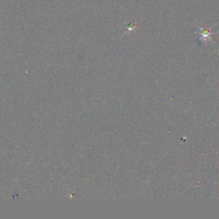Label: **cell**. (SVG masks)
<instances>
[{
	"label": "cell",
	"instance_id": "cell-1",
	"mask_svg": "<svg viewBox=\"0 0 219 219\" xmlns=\"http://www.w3.org/2000/svg\"><path fill=\"white\" fill-rule=\"evenodd\" d=\"M199 28L200 30V34H201V39L204 40L205 42H206L207 40H210L211 39V35L212 34L211 32L208 31V30L203 29L202 28L199 27Z\"/></svg>",
	"mask_w": 219,
	"mask_h": 219
}]
</instances>
